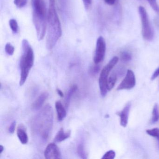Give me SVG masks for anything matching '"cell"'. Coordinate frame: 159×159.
Here are the masks:
<instances>
[{
	"instance_id": "cell-18",
	"label": "cell",
	"mask_w": 159,
	"mask_h": 159,
	"mask_svg": "<svg viewBox=\"0 0 159 159\" xmlns=\"http://www.w3.org/2000/svg\"><path fill=\"white\" fill-rule=\"evenodd\" d=\"M146 133L149 135L155 138L157 140L158 147L159 149V128L157 127L146 130Z\"/></svg>"
},
{
	"instance_id": "cell-20",
	"label": "cell",
	"mask_w": 159,
	"mask_h": 159,
	"mask_svg": "<svg viewBox=\"0 0 159 159\" xmlns=\"http://www.w3.org/2000/svg\"><path fill=\"white\" fill-rule=\"evenodd\" d=\"M9 25L12 31L15 34H16L18 31V25L16 19H11L9 21Z\"/></svg>"
},
{
	"instance_id": "cell-15",
	"label": "cell",
	"mask_w": 159,
	"mask_h": 159,
	"mask_svg": "<svg viewBox=\"0 0 159 159\" xmlns=\"http://www.w3.org/2000/svg\"><path fill=\"white\" fill-rule=\"evenodd\" d=\"M77 89H78L77 85H73L69 90L68 92L67 93L66 96V99H65V106H66V108H67L69 106L71 97L74 94V93L76 92Z\"/></svg>"
},
{
	"instance_id": "cell-7",
	"label": "cell",
	"mask_w": 159,
	"mask_h": 159,
	"mask_svg": "<svg viewBox=\"0 0 159 159\" xmlns=\"http://www.w3.org/2000/svg\"><path fill=\"white\" fill-rule=\"evenodd\" d=\"M106 43L102 36H99L97 39L95 52L94 56V62L95 65L101 63L105 57L106 52Z\"/></svg>"
},
{
	"instance_id": "cell-3",
	"label": "cell",
	"mask_w": 159,
	"mask_h": 159,
	"mask_svg": "<svg viewBox=\"0 0 159 159\" xmlns=\"http://www.w3.org/2000/svg\"><path fill=\"white\" fill-rule=\"evenodd\" d=\"M33 22L39 41L43 39L47 29V13L44 0H32Z\"/></svg>"
},
{
	"instance_id": "cell-4",
	"label": "cell",
	"mask_w": 159,
	"mask_h": 159,
	"mask_svg": "<svg viewBox=\"0 0 159 159\" xmlns=\"http://www.w3.org/2000/svg\"><path fill=\"white\" fill-rule=\"evenodd\" d=\"M23 53L20 59V85H24L27 79L30 70L34 65V55L33 49L26 39L22 41Z\"/></svg>"
},
{
	"instance_id": "cell-29",
	"label": "cell",
	"mask_w": 159,
	"mask_h": 159,
	"mask_svg": "<svg viewBox=\"0 0 159 159\" xmlns=\"http://www.w3.org/2000/svg\"><path fill=\"white\" fill-rule=\"evenodd\" d=\"M83 2L85 9H88L89 6L92 4V0H83Z\"/></svg>"
},
{
	"instance_id": "cell-10",
	"label": "cell",
	"mask_w": 159,
	"mask_h": 159,
	"mask_svg": "<svg viewBox=\"0 0 159 159\" xmlns=\"http://www.w3.org/2000/svg\"><path fill=\"white\" fill-rule=\"evenodd\" d=\"M131 107V102H128L123 109L122 110L118 112L117 114L120 118V124L123 127H126L128 124V118Z\"/></svg>"
},
{
	"instance_id": "cell-9",
	"label": "cell",
	"mask_w": 159,
	"mask_h": 159,
	"mask_svg": "<svg viewBox=\"0 0 159 159\" xmlns=\"http://www.w3.org/2000/svg\"><path fill=\"white\" fill-rule=\"evenodd\" d=\"M44 156L47 159H56L61 158V152L56 144L50 143L46 147L44 152Z\"/></svg>"
},
{
	"instance_id": "cell-1",
	"label": "cell",
	"mask_w": 159,
	"mask_h": 159,
	"mask_svg": "<svg viewBox=\"0 0 159 159\" xmlns=\"http://www.w3.org/2000/svg\"><path fill=\"white\" fill-rule=\"evenodd\" d=\"M49 9L47 13V34L46 48L51 50L54 47L61 38L62 27L56 8L55 0H49Z\"/></svg>"
},
{
	"instance_id": "cell-28",
	"label": "cell",
	"mask_w": 159,
	"mask_h": 159,
	"mask_svg": "<svg viewBox=\"0 0 159 159\" xmlns=\"http://www.w3.org/2000/svg\"><path fill=\"white\" fill-rule=\"evenodd\" d=\"M159 76V67L156 70L154 71V72H153V74H152V76H151V79L152 80H153L156 79L158 76Z\"/></svg>"
},
{
	"instance_id": "cell-22",
	"label": "cell",
	"mask_w": 159,
	"mask_h": 159,
	"mask_svg": "<svg viewBox=\"0 0 159 159\" xmlns=\"http://www.w3.org/2000/svg\"><path fill=\"white\" fill-rule=\"evenodd\" d=\"M5 51L7 54L12 56L14 53L15 47L11 43H7L5 45Z\"/></svg>"
},
{
	"instance_id": "cell-17",
	"label": "cell",
	"mask_w": 159,
	"mask_h": 159,
	"mask_svg": "<svg viewBox=\"0 0 159 159\" xmlns=\"http://www.w3.org/2000/svg\"><path fill=\"white\" fill-rule=\"evenodd\" d=\"M78 155L82 159H85L87 158V153L85 149L84 144L80 143L78 145L77 149Z\"/></svg>"
},
{
	"instance_id": "cell-31",
	"label": "cell",
	"mask_w": 159,
	"mask_h": 159,
	"mask_svg": "<svg viewBox=\"0 0 159 159\" xmlns=\"http://www.w3.org/2000/svg\"><path fill=\"white\" fill-rule=\"evenodd\" d=\"M57 94H58V95L61 98H63L64 97V94L63 93V92L61 91L60 89H58V88H57Z\"/></svg>"
},
{
	"instance_id": "cell-24",
	"label": "cell",
	"mask_w": 159,
	"mask_h": 159,
	"mask_svg": "<svg viewBox=\"0 0 159 159\" xmlns=\"http://www.w3.org/2000/svg\"><path fill=\"white\" fill-rule=\"evenodd\" d=\"M120 58L122 61L123 62H128L132 59V56L127 52H123L121 54Z\"/></svg>"
},
{
	"instance_id": "cell-12",
	"label": "cell",
	"mask_w": 159,
	"mask_h": 159,
	"mask_svg": "<svg viewBox=\"0 0 159 159\" xmlns=\"http://www.w3.org/2000/svg\"><path fill=\"white\" fill-rule=\"evenodd\" d=\"M48 96L49 94L47 92H44L40 95L32 104V107L33 109L35 110H39L42 107Z\"/></svg>"
},
{
	"instance_id": "cell-16",
	"label": "cell",
	"mask_w": 159,
	"mask_h": 159,
	"mask_svg": "<svg viewBox=\"0 0 159 159\" xmlns=\"http://www.w3.org/2000/svg\"><path fill=\"white\" fill-rule=\"evenodd\" d=\"M117 80V76L116 73H111L108 79L107 89L108 91H110L114 87L116 84Z\"/></svg>"
},
{
	"instance_id": "cell-8",
	"label": "cell",
	"mask_w": 159,
	"mask_h": 159,
	"mask_svg": "<svg viewBox=\"0 0 159 159\" xmlns=\"http://www.w3.org/2000/svg\"><path fill=\"white\" fill-rule=\"evenodd\" d=\"M136 84V78L133 70H128L125 77L117 87L118 91L130 90L133 89Z\"/></svg>"
},
{
	"instance_id": "cell-32",
	"label": "cell",
	"mask_w": 159,
	"mask_h": 159,
	"mask_svg": "<svg viewBox=\"0 0 159 159\" xmlns=\"http://www.w3.org/2000/svg\"><path fill=\"white\" fill-rule=\"evenodd\" d=\"M3 150H4V147L2 145H1L0 146V154H2V153L3 152Z\"/></svg>"
},
{
	"instance_id": "cell-6",
	"label": "cell",
	"mask_w": 159,
	"mask_h": 159,
	"mask_svg": "<svg viewBox=\"0 0 159 159\" xmlns=\"http://www.w3.org/2000/svg\"><path fill=\"white\" fill-rule=\"evenodd\" d=\"M138 11L142 25V37L147 41H151L154 38V30L147 11L144 7L140 6L139 7Z\"/></svg>"
},
{
	"instance_id": "cell-30",
	"label": "cell",
	"mask_w": 159,
	"mask_h": 159,
	"mask_svg": "<svg viewBox=\"0 0 159 159\" xmlns=\"http://www.w3.org/2000/svg\"><path fill=\"white\" fill-rule=\"evenodd\" d=\"M105 2L109 5H113L115 4L116 0H104Z\"/></svg>"
},
{
	"instance_id": "cell-2",
	"label": "cell",
	"mask_w": 159,
	"mask_h": 159,
	"mask_svg": "<svg viewBox=\"0 0 159 159\" xmlns=\"http://www.w3.org/2000/svg\"><path fill=\"white\" fill-rule=\"evenodd\" d=\"M52 126V110L50 105H47L33 119L31 128L34 134L46 140L51 134Z\"/></svg>"
},
{
	"instance_id": "cell-19",
	"label": "cell",
	"mask_w": 159,
	"mask_h": 159,
	"mask_svg": "<svg viewBox=\"0 0 159 159\" xmlns=\"http://www.w3.org/2000/svg\"><path fill=\"white\" fill-rule=\"evenodd\" d=\"M159 120V107L157 104L154 105L152 111V117L151 123L154 124L157 122Z\"/></svg>"
},
{
	"instance_id": "cell-5",
	"label": "cell",
	"mask_w": 159,
	"mask_h": 159,
	"mask_svg": "<svg viewBox=\"0 0 159 159\" xmlns=\"http://www.w3.org/2000/svg\"><path fill=\"white\" fill-rule=\"evenodd\" d=\"M119 61L117 56L112 57L101 70L99 78V86L100 94L103 97L107 95V81L111 71Z\"/></svg>"
},
{
	"instance_id": "cell-21",
	"label": "cell",
	"mask_w": 159,
	"mask_h": 159,
	"mask_svg": "<svg viewBox=\"0 0 159 159\" xmlns=\"http://www.w3.org/2000/svg\"><path fill=\"white\" fill-rule=\"evenodd\" d=\"M153 11L157 13H159V6L157 3V0H147Z\"/></svg>"
},
{
	"instance_id": "cell-25",
	"label": "cell",
	"mask_w": 159,
	"mask_h": 159,
	"mask_svg": "<svg viewBox=\"0 0 159 159\" xmlns=\"http://www.w3.org/2000/svg\"><path fill=\"white\" fill-rule=\"evenodd\" d=\"M15 5L18 8H22L27 4L28 0H14Z\"/></svg>"
},
{
	"instance_id": "cell-11",
	"label": "cell",
	"mask_w": 159,
	"mask_h": 159,
	"mask_svg": "<svg viewBox=\"0 0 159 159\" xmlns=\"http://www.w3.org/2000/svg\"><path fill=\"white\" fill-rule=\"evenodd\" d=\"M17 135L22 144L24 145L27 144L29 140L28 136L26 129L23 125H19L17 127Z\"/></svg>"
},
{
	"instance_id": "cell-23",
	"label": "cell",
	"mask_w": 159,
	"mask_h": 159,
	"mask_svg": "<svg viewBox=\"0 0 159 159\" xmlns=\"http://www.w3.org/2000/svg\"><path fill=\"white\" fill-rule=\"evenodd\" d=\"M116 156V153L114 151L110 150L107 152L102 157V159H113Z\"/></svg>"
},
{
	"instance_id": "cell-13",
	"label": "cell",
	"mask_w": 159,
	"mask_h": 159,
	"mask_svg": "<svg viewBox=\"0 0 159 159\" xmlns=\"http://www.w3.org/2000/svg\"><path fill=\"white\" fill-rule=\"evenodd\" d=\"M55 107L57 112V119L59 121H61L66 116V110L60 101L56 102Z\"/></svg>"
},
{
	"instance_id": "cell-27",
	"label": "cell",
	"mask_w": 159,
	"mask_h": 159,
	"mask_svg": "<svg viewBox=\"0 0 159 159\" xmlns=\"http://www.w3.org/2000/svg\"><path fill=\"white\" fill-rule=\"evenodd\" d=\"M16 126V121H14L11 124V125L9 128V133L11 134H13L15 131Z\"/></svg>"
},
{
	"instance_id": "cell-14",
	"label": "cell",
	"mask_w": 159,
	"mask_h": 159,
	"mask_svg": "<svg viewBox=\"0 0 159 159\" xmlns=\"http://www.w3.org/2000/svg\"><path fill=\"white\" fill-rule=\"evenodd\" d=\"M70 134H71V131L70 130L65 132L64 129L61 128L57 132V134L56 135L54 140L55 142H57V143L62 142L69 138L70 137Z\"/></svg>"
},
{
	"instance_id": "cell-26",
	"label": "cell",
	"mask_w": 159,
	"mask_h": 159,
	"mask_svg": "<svg viewBox=\"0 0 159 159\" xmlns=\"http://www.w3.org/2000/svg\"><path fill=\"white\" fill-rule=\"evenodd\" d=\"M99 70H100V67H99V66H97H97H95L91 67L90 70V73L93 75H96L98 73V71H99Z\"/></svg>"
}]
</instances>
